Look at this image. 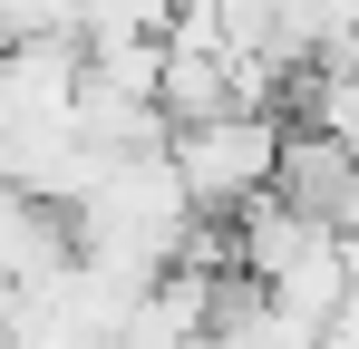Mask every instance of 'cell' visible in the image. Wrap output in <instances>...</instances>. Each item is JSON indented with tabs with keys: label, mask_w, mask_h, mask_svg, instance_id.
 I'll list each match as a JSON object with an SVG mask.
<instances>
[{
	"label": "cell",
	"mask_w": 359,
	"mask_h": 349,
	"mask_svg": "<svg viewBox=\"0 0 359 349\" xmlns=\"http://www.w3.org/2000/svg\"><path fill=\"white\" fill-rule=\"evenodd\" d=\"M272 156H282V116H262V107L165 126V174H175V194L194 214H233L252 194H272Z\"/></svg>",
	"instance_id": "obj_1"
}]
</instances>
